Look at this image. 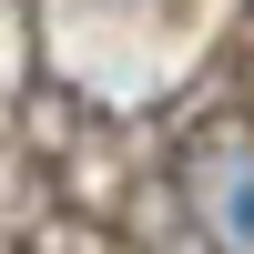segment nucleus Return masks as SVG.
<instances>
[{
	"instance_id": "f257e3e1",
	"label": "nucleus",
	"mask_w": 254,
	"mask_h": 254,
	"mask_svg": "<svg viewBox=\"0 0 254 254\" xmlns=\"http://www.w3.org/2000/svg\"><path fill=\"white\" fill-rule=\"evenodd\" d=\"M183 193H193V214L214 224L224 254H254V142L244 132H214L193 163H183Z\"/></svg>"
}]
</instances>
